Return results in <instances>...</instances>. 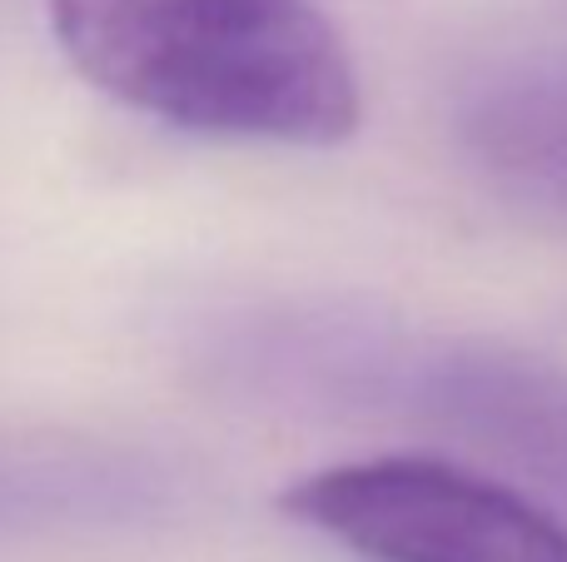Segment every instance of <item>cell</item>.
Instances as JSON below:
<instances>
[{"label": "cell", "mask_w": 567, "mask_h": 562, "mask_svg": "<svg viewBox=\"0 0 567 562\" xmlns=\"http://www.w3.org/2000/svg\"><path fill=\"white\" fill-rule=\"evenodd\" d=\"M45 15L90 85L175 129L329 149L363 119L319 0H45Z\"/></svg>", "instance_id": "cell-1"}, {"label": "cell", "mask_w": 567, "mask_h": 562, "mask_svg": "<svg viewBox=\"0 0 567 562\" xmlns=\"http://www.w3.org/2000/svg\"><path fill=\"white\" fill-rule=\"evenodd\" d=\"M483 155L567 209V80H518L473 115Z\"/></svg>", "instance_id": "cell-4"}, {"label": "cell", "mask_w": 567, "mask_h": 562, "mask_svg": "<svg viewBox=\"0 0 567 562\" xmlns=\"http://www.w3.org/2000/svg\"><path fill=\"white\" fill-rule=\"evenodd\" d=\"M279 513L363 562H567L548 508L423 454L319 468L284 488Z\"/></svg>", "instance_id": "cell-2"}, {"label": "cell", "mask_w": 567, "mask_h": 562, "mask_svg": "<svg viewBox=\"0 0 567 562\" xmlns=\"http://www.w3.org/2000/svg\"><path fill=\"white\" fill-rule=\"evenodd\" d=\"M449 404L483 444L567 488V378L528 358H473Z\"/></svg>", "instance_id": "cell-3"}]
</instances>
